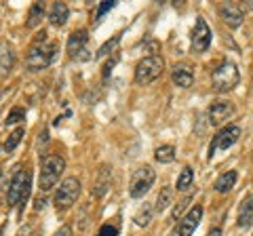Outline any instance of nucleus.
Returning <instances> with one entry per match:
<instances>
[{
  "mask_svg": "<svg viewBox=\"0 0 253 236\" xmlns=\"http://www.w3.org/2000/svg\"><path fill=\"white\" fill-rule=\"evenodd\" d=\"M68 4H63V2H55L51 6V11H49V21L53 23L55 28H63L66 26V21H68Z\"/></svg>",
  "mask_w": 253,
  "mask_h": 236,
  "instance_id": "nucleus-17",
  "label": "nucleus"
},
{
  "mask_svg": "<svg viewBox=\"0 0 253 236\" xmlns=\"http://www.w3.org/2000/svg\"><path fill=\"white\" fill-rule=\"evenodd\" d=\"M209 44H211V28L203 17H199L192 30V49L196 53H203L209 49Z\"/></svg>",
  "mask_w": 253,
  "mask_h": 236,
  "instance_id": "nucleus-9",
  "label": "nucleus"
},
{
  "mask_svg": "<svg viewBox=\"0 0 253 236\" xmlns=\"http://www.w3.org/2000/svg\"><path fill=\"white\" fill-rule=\"evenodd\" d=\"M234 114V106L230 101H215L211 108H209V122L213 127H219L224 120H228Z\"/></svg>",
  "mask_w": 253,
  "mask_h": 236,
  "instance_id": "nucleus-10",
  "label": "nucleus"
},
{
  "mask_svg": "<svg viewBox=\"0 0 253 236\" xmlns=\"http://www.w3.org/2000/svg\"><path fill=\"white\" fill-rule=\"evenodd\" d=\"M97 236H118V228L116 226H110V224H104Z\"/></svg>",
  "mask_w": 253,
  "mask_h": 236,
  "instance_id": "nucleus-31",
  "label": "nucleus"
},
{
  "mask_svg": "<svg viewBox=\"0 0 253 236\" xmlns=\"http://www.w3.org/2000/svg\"><path fill=\"white\" fill-rule=\"evenodd\" d=\"M66 169V160L59 154H46L41 164V190L42 192H51L55 184L59 182L61 173Z\"/></svg>",
  "mask_w": 253,
  "mask_h": 236,
  "instance_id": "nucleus-2",
  "label": "nucleus"
},
{
  "mask_svg": "<svg viewBox=\"0 0 253 236\" xmlns=\"http://www.w3.org/2000/svg\"><path fill=\"white\" fill-rule=\"evenodd\" d=\"M55 55H57V44L46 40V32L42 30V32L36 34L34 42H32V46H30L26 64H28V68L32 70V72H36V70H42V68L49 66L55 59Z\"/></svg>",
  "mask_w": 253,
  "mask_h": 236,
  "instance_id": "nucleus-1",
  "label": "nucleus"
},
{
  "mask_svg": "<svg viewBox=\"0 0 253 236\" xmlns=\"http://www.w3.org/2000/svg\"><path fill=\"white\" fill-rule=\"evenodd\" d=\"M21 120H26V110L23 108H13L9 114H6V120H4V124L9 127V124H17V122H21Z\"/></svg>",
  "mask_w": 253,
  "mask_h": 236,
  "instance_id": "nucleus-25",
  "label": "nucleus"
},
{
  "mask_svg": "<svg viewBox=\"0 0 253 236\" xmlns=\"http://www.w3.org/2000/svg\"><path fill=\"white\" fill-rule=\"evenodd\" d=\"M201 219H203V207H194V209H190L186 217L179 222V236H192L194 230L199 228L201 224Z\"/></svg>",
  "mask_w": 253,
  "mask_h": 236,
  "instance_id": "nucleus-11",
  "label": "nucleus"
},
{
  "mask_svg": "<svg viewBox=\"0 0 253 236\" xmlns=\"http://www.w3.org/2000/svg\"><path fill=\"white\" fill-rule=\"evenodd\" d=\"M30 188H32V173L28 169H17L11 179L9 192H6V204L15 207L17 202H26L30 196Z\"/></svg>",
  "mask_w": 253,
  "mask_h": 236,
  "instance_id": "nucleus-3",
  "label": "nucleus"
},
{
  "mask_svg": "<svg viewBox=\"0 0 253 236\" xmlns=\"http://www.w3.org/2000/svg\"><path fill=\"white\" fill-rule=\"evenodd\" d=\"M118 42H121V36H114L112 40L104 42V44H101V49L97 51V57H106V55H114V53H116V46H118Z\"/></svg>",
  "mask_w": 253,
  "mask_h": 236,
  "instance_id": "nucleus-26",
  "label": "nucleus"
},
{
  "mask_svg": "<svg viewBox=\"0 0 253 236\" xmlns=\"http://www.w3.org/2000/svg\"><path fill=\"white\" fill-rule=\"evenodd\" d=\"M150 217H152V209L144 207V209H141L139 213L135 215V224H137V226H148V224H150Z\"/></svg>",
  "mask_w": 253,
  "mask_h": 236,
  "instance_id": "nucleus-27",
  "label": "nucleus"
},
{
  "mask_svg": "<svg viewBox=\"0 0 253 236\" xmlns=\"http://www.w3.org/2000/svg\"><path fill=\"white\" fill-rule=\"evenodd\" d=\"M188 204H190V196H188V198H184L181 202H177V204H175V209H173V213H171V219H179V217H181V213H184V209L188 207Z\"/></svg>",
  "mask_w": 253,
  "mask_h": 236,
  "instance_id": "nucleus-28",
  "label": "nucleus"
},
{
  "mask_svg": "<svg viewBox=\"0 0 253 236\" xmlns=\"http://www.w3.org/2000/svg\"><path fill=\"white\" fill-rule=\"evenodd\" d=\"M207 236H221V230H219V228H213V230Z\"/></svg>",
  "mask_w": 253,
  "mask_h": 236,
  "instance_id": "nucleus-33",
  "label": "nucleus"
},
{
  "mask_svg": "<svg viewBox=\"0 0 253 236\" xmlns=\"http://www.w3.org/2000/svg\"><path fill=\"white\" fill-rule=\"evenodd\" d=\"M171 198H173V190L171 188H163L161 194H158V198H156V211H165L171 204Z\"/></svg>",
  "mask_w": 253,
  "mask_h": 236,
  "instance_id": "nucleus-23",
  "label": "nucleus"
},
{
  "mask_svg": "<svg viewBox=\"0 0 253 236\" xmlns=\"http://www.w3.org/2000/svg\"><path fill=\"white\" fill-rule=\"evenodd\" d=\"M173 82H175L177 86H181V89H188V86H192L194 82V74L192 70H190L188 66H175L173 68Z\"/></svg>",
  "mask_w": 253,
  "mask_h": 236,
  "instance_id": "nucleus-16",
  "label": "nucleus"
},
{
  "mask_svg": "<svg viewBox=\"0 0 253 236\" xmlns=\"http://www.w3.org/2000/svg\"><path fill=\"white\" fill-rule=\"evenodd\" d=\"M219 17L224 19V23H228L230 28H239L243 23V19H245V15L241 11V6L226 2V4L219 6Z\"/></svg>",
  "mask_w": 253,
  "mask_h": 236,
  "instance_id": "nucleus-12",
  "label": "nucleus"
},
{
  "mask_svg": "<svg viewBox=\"0 0 253 236\" xmlns=\"http://www.w3.org/2000/svg\"><path fill=\"white\" fill-rule=\"evenodd\" d=\"M251 224H253V196H249L243 202V207L239 211V219H236V226L239 228H249Z\"/></svg>",
  "mask_w": 253,
  "mask_h": 236,
  "instance_id": "nucleus-18",
  "label": "nucleus"
},
{
  "mask_svg": "<svg viewBox=\"0 0 253 236\" xmlns=\"http://www.w3.org/2000/svg\"><path fill=\"white\" fill-rule=\"evenodd\" d=\"M165 61L161 55H150V57H144L135 68V82L137 84H150L154 82L158 76L163 74Z\"/></svg>",
  "mask_w": 253,
  "mask_h": 236,
  "instance_id": "nucleus-5",
  "label": "nucleus"
},
{
  "mask_svg": "<svg viewBox=\"0 0 253 236\" xmlns=\"http://www.w3.org/2000/svg\"><path fill=\"white\" fill-rule=\"evenodd\" d=\"M110 177H112V169H110L108 164H104V167L97 171V177H95V184L91 188V192L95 196H104L108 192V188H110Z\"/></svg>",
  "mask_w": 253,
  "mask_h": 236,
  "instance_id": "nucleus-14",
  "label": "nucleus"
},
{
  "mask_svg": "<svg viewBox=\"0 0 253 236\" xmlns=\"http://www.w3.org/2000/svg\"><path fill=\"white\" fill-rule=\"evenodd\" d=\"M55 236H72V228L70 226H61L57 232H55Z\"/></svg>",
  "mask_w": 253,
  "mask_h": 236,
  "instance_id": "nucleus-32",
  "label": "nucleus"
},
{
  "mask_svg": "<svg viewBox=\"0 0 253 236\" xmlns=\"http://www.w3.org/2000/svg\"><path fill=\"white\" fill-rule=\"evenodd\" d=\"M81 196V182L76 177H66L59 186L57 194H55V209L57 211H68Z\"/></svg>",
  "mask_w": 253,
  "mask_h": 236,
  "instance_id": "nucleus-6",
  "label": "nucleus"
},
{
  "mask_svg": "<svg viewBox=\"0 0 253 236\" xmlns=\"http://www.w3.org/2000/svg\"><path fill=\"white\" fill-rule=\"evenodd\" d=\"M0 97H2V93H0Z\"/></svg>",
  "mask_w": 253,
  "mask_h": 236,
  "instance_id": "nucleus-35",
  "label": "nucleus"
},
{
  "mask_svg": "<svg viewBox=\"0 0 253 236\" xmlns=\"http://www.w3.org/2000/svg\"><path fill=\"white\" fill-rule=\"evenodd\" d=\"M15 66V55L13 49L6 42L0 44V78H4Z\"/></svg>",
  "mask_w": 253,
  "mask_h": 236,
  "instance_id": "nucleus-15",
  "label": "nucleus"
},
{
  "mask_svg": "<svg viewBox=\"0 0 253 236\" xmlns=\"http://www.w3.org/2000/svg\"><path fill=\"white\" fill-rule=\"evenodd\" d=\"M156 179V173L152 167H139L135 173H133L131 177V184H129V194L133 196V198H141L150 188H152Z\"/></svg>",
  "mask_w": 253,
  "mask_h": 236,
  "instance_id": "nucleus-7",
  "label": "nucleus"
},
{
  "mask_svg": "<svg viewBox=\"0 0 253 236\" xmlns=\"http://www.w3.org/2000/svg\"><path fill=\"white\" fill-rule=\"evenodd\" d=\"M154 158L158 162H163V164L173 162V160H175V148H173V146H161V148H156Z\"/></svg>",
  "mask_w": 253,
  "mask_h": 236,
  "instance_id": "nucleus-22",
  "label": "nucleus"
},
{
  "mask_svg": "<svg viewBox=\"0 0 253 236\" xmlns=\"http://www.w3.org/2000/svg\"><path fill=\"white\" fill-rule=\"evenodd\" d=\"M116 61H118V51L106 61V66H104V80H108V76H110V72H112V68L116 66Z\"/></svg>",
  "mask_w": 253,
  "mask_h": 236,
  "instance_id": "nucleus-29",
  "label": "nucleus"
},
{
  "mask_svg": "<svg viewBox=\"0 0 253 236\" xmlns=\"http://www.w3.org/2000/svg\"><path fill=\"white\" fill-rule=\"evenodd\" d=\"M42 17H44V4H42V2H34V4L30 6L28 23H26V26H28V28H36V26H41Z\"/></svg>",
  "mask_w": 253,
  "mask_h": 236,
  "instance_id": "nucleus-20",
  "label": "nucleus"
},
{
  "mask_svg": "<svg viewBox=\"0 0 253 236\" xmlns=\"http://www.w3.org/2000/svg\"><path fill=\"white\" fill-rule=\"evenodd\" d=\"M236 171H228V173H224V175H219V179L215 182V190L219 192V194H228L234 188V184H236Z\"/></svg>",
  "mask_w": 253,
  "mask_h": 236,
  "instance_id": "nucleus-19",
  "label": "nucleus"
},
{
  "mask_svg": "<svg viewBox=\"0 0 253 236\" xmlns=\"http://www.w3.org/2000/svg\"><path fill=\"white\" fill-rule=\"evenodd\" d=\"M114 4H116L114 0H104V2L99 4V9H97V19H101V17H104V15H106L110 9H112Z\"/></svg>",
  "mask_w": 253,
  "mask_h": 236,
  "instance_id": "nucleus-30",
  "label": "nucleus"
},
{
  "mask_svg": "<svg viewBox=\"0 0 253 236\" xmlns=\"http://www.w3.org/2000/svg\"><path fill=\"white\" fill-rule=\"evenodd\" d=\"M241 137V127H236V124H228L221 131H217V135L213 137L211 146H209V160L215 156L217 150H228V148H232L236 141Z\"/></svg>",
  "mask_w": 253,
  "mask_h": 236,
  "instance_id": "nucleus-8",
  "label": "nucleus"
},
{
  "mask_svg": "<svg viewBox=\"0 0 253 236\" xmlns=\"http://www.w3.org/2000/svg\"><path fill=\"white\" fill-rule=\"evenodd\" d=\"M192 184H194V171L190 167H184L179 173V177H177V190L186 192L188 188H192Z\"/></svg>",
  "mask_w": 253,
  "mask_h": 236,
  "instance_id": "nucleus-21",
  "label": "nucleus"
},
{
  "mask_svg": "<svg viewBox=\"0 0 253 236\" xmlns=\"http://www.w3.org/2000/svg\"><path fill=\"white\" fill-rule=\"evenodd\" d=\"M23 133H26V129H23V127L15 129V131L11 133V135H9V139L4 141V150H6V152H13L15 148L19 146V141H21V137H23Z\"/></svg>",
  "mask_w": 253,
  "mask_h": 236,
  "instance_id": "nucleus-24",
  "label": "nucleus"
},
{
  "mask_svg": "<svg viewBox=\"0 0 253 236\" xmlns=\"http://www.w3.org/2000/svg\"><path fill=\"white\" fill-rule=\"evenodd\" d=\"M169 236H179V230H177V228H175V230H171V234Z\"/></svg>",
  "mask_w": 253,
  "mask_h": 236,
  "instance_id": "nucleus-34",
  "label": "nucleus"
},
{
  "mask_svg": "<svg viewBox=\"0 0 253 236\" xmlns=\"http://www.w3.org/2000/svg\"><path fill=\"white\" fill-rule=\"evenodd\" d=\"M86 40H89L86 30H76V32H72L70 38H68V44H66L68 53L72 55V57H78V55L86 49Z\"/></svg>",
  "mask_w": 253,
  "mask_h": 236,
  "instance_id": "nucleus-13",
  "label": "nucleus"
},
{
  "mask_svg": "<svg viewBox=\"0 0 253 236\" xmlns=\"http://www.w3.org/2000/svg\"><path fill=\"white\" fill-rule=\"evenodd\" d=\"M241 76H239V70L232 61H221V64L213 70L211 74V82H213V89L217 93H228L232 91L236 84H239Z\"/></svg>",
  "mask_w": 253,
  "mask_h": 236,
  "instance_id": "nucleus-4",
  "label": "nucleus"
}]
</instances>
